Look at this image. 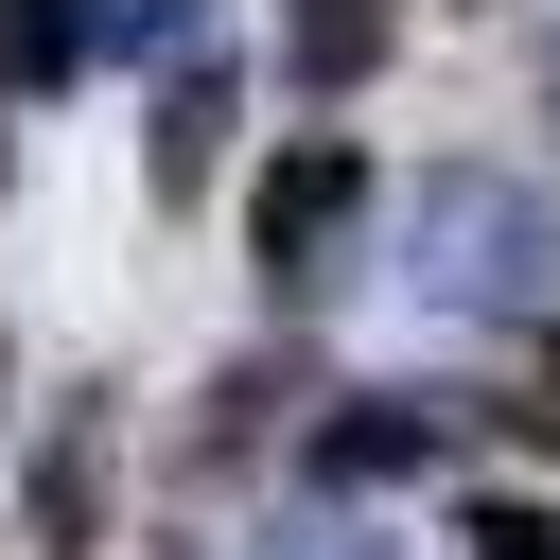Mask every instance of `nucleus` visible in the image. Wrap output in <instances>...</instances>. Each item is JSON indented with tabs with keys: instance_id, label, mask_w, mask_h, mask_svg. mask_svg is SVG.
<instances>
[{
	"instance_id": "f257e3e1",
	"label": "nucleus",
	"mask_w": 560,
	"mask_h": 560,
	"mask_svg": "<svg viewBox=\"0 0 560 560\" xmlns=\"http://www.w3.org/2000/svg\"><path fill=\"white\" fill-rule=\"evenodd\" d=\"M402 280H420V315L525 332V315H560V210L525 175H490V158H438L402 192Z\"/></svg>"
},
{
	"instance_id": "f03ea898",
	"label": "nucleus",
	"mask_w": 560,
	"mask_h": 560,
	"mask_svg": "<svg viewBox=\"0 0 560 560\" xmlns=\"http://www.w3.org/2000/svg\"><path fill=\"white\" fill-rule=\"evenodd\" d=\"M245 228H262V298L315 315V298L350 280V245H368V158H350V140H280L262 192H245Z\"/></svg>"
},
{
	"instance_id": "7ed1b4c3",
	"label": "nucleus",
	"mask_w": 560,
	"mask_h": 560,
	"mask_svg": "<svg viewBox=\"0 0 560 560\" xmlns=\"http://www.w3.org/2000/svg\"><path fill=\"white\" fill-rule=\"evenodd\" d=\"M455 472V402H420V385H368V402H332L315 420V490L350 508V490H438Z\"/></svg>"
},
{
	"instance_id": "20e7f679",
	"label": "nucleus",
	"mask_w": 560,
	"mask_h": 560,
	"mask_svg": "<svg viewBox=\"0 0 560 560\" xmlns=\"http://www.w3.org/2000/svg\"><path fill=\"white\" fill-rule=\"evenodd\" d=\"M385 35H402V0H280V70L298 88H368Z\"/></svg>"
},
{
	"instance_id": "39448f33",
	"label": "nucleus",
	"mask_w": 560,
	"mask_h": 560,
	"mask_svg": "<svg viewBox=\"0 0 560 560\" xmlns=\"http://www.w3.org/2000/svg\"><path fill=\"white\" fill-rule=\"evenodd\" d=\"M35 525H52V542L105 525V420H52V455H35Z\"/></svg>"
},
{
	"instance_id": "423d86ee",
	"label": "nucleus",
	"mask_w": 560,
	"mask_h": 560,
	"mask_svg": "<svg viewBox=\"0 0 560 560\" xmlns=\"http://www.w3.org/2000/svg\"><path fill=\"white\" fill-rule=\"evenodd\" d=\"M0 70L18 88H70L88 70V0H0Z\"/></svg>"
},
{
	"instance_id": "0eeeda50",
	"label": "nucleus",
	"mask_w": 560,
	"mask_h": 560,
	"mask_svg": "<svg viewBox=\"0 0 560 560\" xmlns=\"http://www.w3.org/2000/svg\"><path fill=\"white\" fill-rule=\"evenodd\" d=\"M210 0H88V52H192Z\"/></svg>"
},
{
	"instance_id": "6e6552de",
	"label": "nucleus",
	"mask_w": 560,
	"mask_h": 560,
	"mask_svg": "<svg viewBox=\"0 0 560 560\" xmlns=\"http://www.w3.org/2000/svg\"><path fill=\"white\" fill-rule=\"evenodd\" d=\"M210 140H228V88L192 70V88H175V122H158V192H192V175H210Z\"/></svg>"
},
{
	"instance_id": "1a4fd4ad",
	"label": "nucleus",
	"mask_w": 560,
	"mask_h": 560,
	"mask_svg": "<svg viewBox=\"0 0 560 560\" xmlns=\"http://www.w3.org/2000/svg\"><path fill=\"white\" fill-rule=\"evenodd\" d=\"M455 542H472V560H560V508H525V490H490V508H472Z\"/></svg>"
},
{
	"instance_id": "9d476101",
	"label": "nucleus",
	"mask_w": 560,
	"mask_h": 560,
	"mask_svg": "<svg viewBox=\"0 0 560 560\" xmlns=\"http://www.w3.org/2000/svg\"><path fill=\"white\" fill-rule=\"evenodd\" d=\"M262 560H385V542H368V525H350V508H315V525H280V542H262Z\"/></svg>"
},
{
	"instance_id": "9b49d317",
	"label": "nucleus",
	"mask_w": 560,
	"mask_h": 560,
	"mask_svg": "<svg viewBox=\"0 0 560 560\" xmlns=\"http://www.w3.org/2000/svg\"><path fill=\"white\" fill-rule=\"evenodd\" d=\"M542 122H560V35H542Z\"/></svg>"
}]
</instances>
